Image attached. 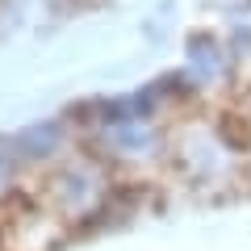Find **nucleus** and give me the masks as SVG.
Here are the masks:
<instances>
[{"label":"nucleus","mask_w":251,"mask_h":251,"mask_svg":"<svg viewBox=\"0 0 251 251\" xmlns=\"http://www.w3.org/2000/svg\"><path fill=\"white\" fill-rule=\"evenodd\" d=\"M188 67H193L201 80H218V75L226 72V59H222V50H218V42L193 38V42H188Z\"/></svg>","instance_id":"obj_1"},{"label":"nucleus","mask_w":251,"mask_h":251,"mask_svg":"<svg viewBox=\"0 0 251 251\" xmlns=\"http://www.w3.org/2000/svg\"><path fill=\"white\" fill-rule=\"evenodd\" d=\"M54 143H59V126H29L25 134H17V151H25V155H46V151H54Z\"/></svg>","instance_id":"obj_4"},{"label":"nucleus","mask_w":251,"mask_h":251,"mask_svg":"<svg viewBox=\"0 0 251 251\" xmlns=\"http://www.w3.org/2000/svg\"><path fill=\"white\" fill-rule=\"evenodd\" d=\"M59 193H63V197H59L63 205L80 214V209H88V205H92V193H97V188H92V180L84 176V172H63Z\"/></svg>","instance_id":"obj_3"},{"label":"nucleus","mask_w":251,"mask_h":251,"mask_svg":"<svg viewBox=\"0 0 251 251\" xmlns=\"http://www.w3.org/2000/svg\"><path fill=\"white\" fill-rule=\"evenodd\" d=\"M105 143L117 147V151H151L155 134L147 126H134V122H113V126H105Z\"/></svg>","instance_id":"obj_2"},{"label":"nucleus","mask_w":251,"mask_h":251,"mask_svg":"<svg viewBox=\"0 0 251 251\" xmlns=\"http://www.w3.org/2000/svg\"><path fill=\"white\" fill-rule=\"evenodd\" d=\"M0 184H4V163H0Z\"/></svg>","instance_id":"obj_5"}]
</instances>
